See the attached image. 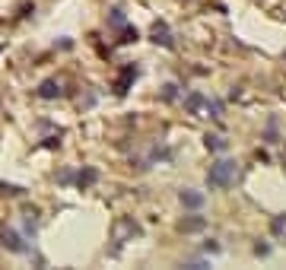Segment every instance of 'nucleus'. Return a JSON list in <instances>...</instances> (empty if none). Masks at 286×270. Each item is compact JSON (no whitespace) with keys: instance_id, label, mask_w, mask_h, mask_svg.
Wrapping results in <instances>:
<instances>
[{"instance_id":"obj_3","label":"nucleus","mask_w":286,"mask_h":270,"mask_svg":"<svg viewBox=\"0 0 286 270\" xmlns=\"http://www.w3.org/2000/svg\"><path fill=\"white\" fill-rule=\"evenodd\" d=\"M181 204L191 207V210H197V207L203 204V194H197V191H181Z\"/></svg>"},{"instance_id":"obj_5","label":"nucleus","mask_w":286,"mask_h":270,"mask_svg":"<svg viewBox=\"0 0 286 270\" xmlns=\"http://www.w3.org/2000/svg\"><path fill=\"white\" fill-rule=\"evenodd\" d=\"M57 92H60V89H57V83H45L42 89H38V96H42V99H54Z\"/></svg>"},{"instance_id":"obj_4","label":"nucleus","mask_w":286,"mask_h":270,"mask_svg":"<svg viewBox=\"0 0 286 270\" xmlns=\"http://www.w3.org/2000/svg\"><path fill=\"white\" fill-rule=\"evenodd\" d=\"M153 35H156V42H162V45H172V38H169L166 26H159V23H156V26H153Z\"/></svg>"},{"instance_id":"obj_7","label":"nucleus","mask_w":286,"mask_h":270,"mask_svg":"<svg viewBox=\"0 0 286 270\" xmlns=\"http://www.w3.org/2000/svg\"><path fill=\"white\" fill-rule=\"evenodd\" d=\"M200 105H203V96H197V92H194V96L188 99V108H191V111H197Z\"/></svg>"},{"instance_id":"obj_6","label":"nucleus","mask_w":286,"mask_h":270,"mask_svg":"<svg viewBox=\"0 0 286 270\" xmlns=\"http://www.w3.org/2000/svg\"><path fill=\"white\" fill-rule=\"evenodd\" d=\"M207 146L210 150H226V140L223 137H207Z\"/></svg>"},{"instance_id":"obj_2","label":"nucleus","mask_w":286,"mask_h":270,"mask_svg":"<svg viewBox=\"0 0 286 270\" xmlns=\"http://www.w3.org/2000/svg\"><path fill=\"white\" fill-rule=\"evenodd\" d=\"M0 239H3V248H6V251H13V254H23L26 251L23 239H19L13 229H3V232H0Z\"/></svg>"},{"instance_id":"obj_1","label":"nucleus","mask_w":286,"mask_h":270,"mask_svg":"<svg viewBox=\"0 0 286 270\" xmlns=\"http://www.w3.org/2000/svg\"><path fill=\"white\" fill-rule=\"evenodd\" d=\"M235 178H238V165L232 159H220L216 165H210L207 185L210 188H229V185H235Z\"/></svg>"}]
</instances>
